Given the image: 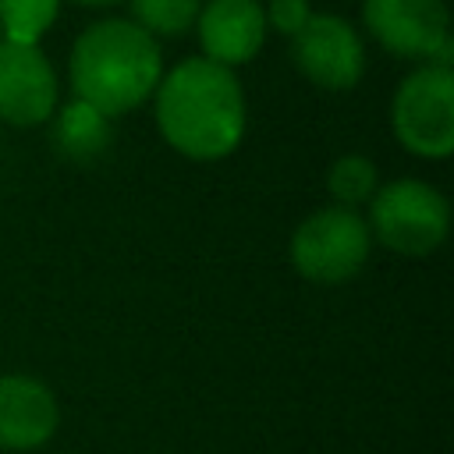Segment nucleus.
Instances as JSON below:
<instances>
[{
	"label": "nucleus",
	"instance_id": "nucleus-16",
	"mask_svg": "<svg viewBox=\"0 0 454 454\" xmlns=\"http://www.w3.org/2000/svg\"><path fill=\"white\" fill-rule=\"evenodd\" d=\"M74 7H89V11H99V7H117V4H128V0H67Z\"/></svg>",
	"mask_w": 454,
	"mask_h": 454
},
{
	"label": "nucleus",
	"instance_id": "nucleus-17",
	"mask_svg": "<svg viewBox=\"0 0 454 454\" xmlns=\"http://www.w3.org/2000/svg\"><path fill=\"white\" fill-rule=\"evenodd\" d=\"M0 39H4V35H0Z\"/></svg>",
	"mask_w": 454,
	"mask_h": 454
},
{
	"label": "nucleus",
	"instance_id": "nucleus-9",
	"mask_svg": "<svg viewBox=\"0 0 454 454\" xmlns=\"http://www.w3.org/2000/svg\"><path fill=\"white\" fill-rule=\"evenodd\" d=\"M60 429L57 394L28 372L0 376V450L32 454L53 440Z\"/></svg>",
	"mask_w": 454,
	"mask_h": 454
},
{
	"label": "nucleus",
	"instance_id": "nucleus-10",
	"mask_svg": "<svg viewBox=\"0 0 454 454\" xmlns=\"http://www.w3.org/2000/svg\"><path fill=\"white\" fill-rule=\"evenodd\" d=\"M195 32L202 57L234 71L262 50L270 28L259 0H202Z\"/></svg>",
	"mask_w": 454,
	"mask_h": 454
},
{
	"label": "nucleus",
	"instance_id": "nucleus-6",
	"mask_svg": "<svg viewBox=\"0 0 454 454\" xmlns=\"http://www.w3.org/2000/svg\"><path fill=\"white\" fill-rule=\"evenodd\" d=\"M294 67L326 92H348L365 74V39L340 14H316L291 35Z\"/></svg>",
	"mask_w": 454,
	"mask_h": 454
},
{
	"label": "nucleus",
	"instance_id": "nucleus-1",
	"mask_svg": "<svg viewBox=\"0 0 454 454\" xmlns=\"http://www.w3.org/2000/svg\"><path fill=\"white\" fill-rule=\"evenodd\" d=\"M153 117L163 142L184 160H223L245 138V89L231 67L184 57L163 71L153 92Z\"/></svg>",
	"mask_w": 454,
	"mask_h": 454
},
{
	"label": "nucleus",
	"instance_id": "nucleus-15",
	"mask_svg": "<svg viewBox=\"0 0 454 454\" xmlns=\"http://www.w3.org/2000/svg\"><path fill=\"white\" fill-rule=\"evenodd\" d=\"M262 14H266V28H273V32L291 39L312 18V4L309 0H270L262 7Z\"/></svg>",
	"mask_w": 454,
	"mask_h": 454
},
{
	"label": "nucleus",
	"instance_id": "nucleus-14",
	"mask_svg": "<svg viewBox=\"0 0 454 454\" xmlns=\"http://www.w3.org/2000/svg\"><path fill=\"white\" fill-rule=\"evenodd\" d=\"M60 14V0H0V35L7 43L39 46Z\"/></svg>",
	"mask_w": 454,
	"mask_h": 454
},
{
	"label": "nucleus",
	"instance_id": "nucleus-4",
	"mask_svg": "<svg viewBox=\"0 0 454 454\" xmlns=\"http://www.w3.org/2000/svg\"><path fill=\"white\" fill-rule=\"evenodd\" d=\"M287 252L298 277H305L309 284L333 287L362 273L372 252V234L358 209L330 202L323 209H312L294 227Z\"/></svg>",
	"mask_w": 454,
	"mask_h": 454
},
{
	"label": "nucleus",
	"instance_id": "nucleus-8",
	"mask_svg": "<svg viewBox=\"0 0 454 454\" xmlns=\"http://www.w3.org/2000/svg\"><path fill=\"white\" fill-rule=\"evenodd\" d=\"M60 85L43 46L0 39V121L39 128L57 114Z\"/></svg>",
	"mask_w": 454,
	"mask_h": 454
},
{
	"label": "nucleus",
	"instance_id": "nucleus-5",
	"mask_svg": "<svg viewBox=\"0 0 454 454\" xmlns=\"http://www.w3.org/2000/svg\"><path fill=\"white\" fill-rule=\"evenodd\" d=\"M390 131L411 156L447 160L454 149V71L422 64L390 99Z\"/></svg>",
	"mask_w": 454,
	"mask_h": 454
},
{
	"label": "nucleus",
	"instance_id": "nucleus-11",
	"mask_svg": "<svg viewBox=\"0 0 454 454\" xmlns=\"http://www.w3.org/2000/svg\"><path fill=\"white\" fill-rule=\"evenodd\" d=\"M53 121V145L60 149V156L74 160V163H89L96 156L106 153L110 145V117H103L96 106L71 99L64 106H57Z\"/></svg>",
	"mask_w": 454,
	"mask_h": 454
},
{
	"label": "nucleus",
	"instance_id": "nucleus-7",
	"mask_svg": "<svg viewBox=\"0 0 454 454\" xmlns=\"http://www.w3.org/2000/svg\"><path fill=\"white\" fill-rule=\"evenodd\" d=\"M362 28L387 53L422 64L450 43V14L443 0H362Z\"/></svg>",
	"mask_w": 454,
	"mask_h": 454
},
{
	"label": "nucleus",
	"instance_id": "nucleus-13",
	"mask_svg": "<svg viewBox=\"0 0 454 454\" xmlns=\"http://www.w3.org/2000/svg\"><path fill=\"white\" fill-rule=\"evenodd\" d=\"M128 7H131V21L160 43L195 28L202 0H128Z\"/></svg>",
	"mask_w": 454,
	"mask_h": 454
},
{
	"label": "nucleus",
	"instance_id": "nucleus-2",
	"mask_svg": "<svg viewBox=\"0 0 454 454\" xmlns=\"http://www.w3.org/2000/svg\"><path fill=\"white\" fill-rule=\"evenodd\" d=\"M160 78V43L128 18H103L89 25L67 57V82L74 99L96 106L110 121L153 99Z\"/></svg>",
	"mask_w": 454,
	"mask_h": 454
},
{
	"label": "nucleus",
	"instance_id": "nucleus-3",
	"mask_svg": "<svg viewBox=\"0 0 454 454\" xmlns=\"http://www.w3.org/2000/svg\"><path fill=\"white\" fill-rule=\"evenodd\" d=\"M365 223L383 248L404 259H422L443 245L450 227V206L436 184L419 177H397L376 188Z\"/></svg>",
	"mask_w": 454,
	"mask_h": 454
},
{
	"label": "nucleus",
	"instance_id": "nucleus-12",
	"mask_svg": "<svg viewBox=\"0 0 454 454\" xmlns=\"http://www.w3.org/2000/svg\"><path fill=\"white\" fill-rule=\"evenodd\" d=\"M376 188H380V170L362 153H344L326 170V192H330L333 206H344V209L369 206Z\"/></svg>",
	"mask_w": 454,
	"mask_h": 454
}]
</instances>
